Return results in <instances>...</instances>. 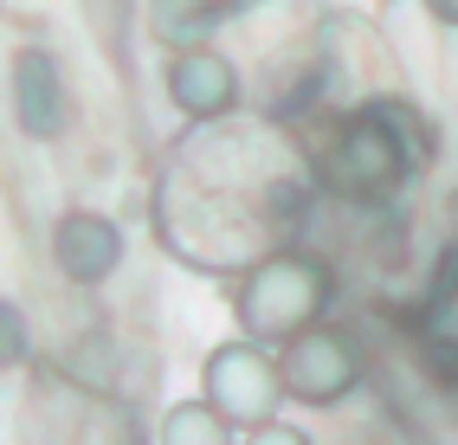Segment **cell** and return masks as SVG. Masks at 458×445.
I'll list each match as a JSON object with an SVG mask.
<instances>
[{
    "label": "cell",
    "instance_id": "277c9868",
    "mask_svg": "<svg viewBox=\"0 0 458 445\" xmlns=\"http://www.w3.org/2000/svg\"><path fill=\"white\" fill-rule=\"evenodd\" d=\"M407 174V142L387 130V110H361L355 123H343L329 148V181L349 194H387Z\"/></svg>",
    "mask_w": 458,
    "mask_h": 445
},
{
    "label": "cell",
    "instance_id": "30bf717a",
    "mask_svg": "<svg viewBox=\"0 0 458 445\" xmlns=\"http://www.w3.org/2000/svg\"><path fill=\"white\" fill-rule=\"evenodd\" d=\"M426 7H433L439 20H458V0H426Z\"/></svg>",
    "mask_w": 458,
    "mask_h": 445
},
{
    "label": "cell",
    "instance_id": "3957f363",
    "mask_svg": "<svg viewBox=\"0 0 458 445\" xmlns=\"http://www.w3.org/2000/svg\"><path fill=\"white\" fill-rule=\"evenodd\" d=\"M278 374H284V394L291 400H303V407H335L349 388H355V374H361V362H355V342L343 336V330H297L291 342H284V355H278Z\"/></svg>",
    "mask_w": 458,
    "mask_h": 445
},
{
    "label": "cell",
    "instance_id": "9c48e42d",
    "mask_svg": "<svg viewBox=\"0 0 458 445\" xmlns=\"http://www.w3.org/2000/svg\"><path fill=\"white\" fill-rule=\"evenodd\" d=\"M20 355H26V323L13 304H0V368H13Z\"/></svg>",
    "mask_w": 458,
    "mask_h": 445
},
{
    "label": "cell",
    "instance_id": "52a82bcc",
    "mask_svg": "<svg viewBox=\"0 0 458 445\" xmlns=\"http://www.w3.org/2000/svg\"><path fill=\"white\" fill-rule=\"evenodd\" d=\"M13 110H20L26 136H58L65 130V84H58V65L46 52L13 58Z\"/></svg>",
    "mask_w": 458,
    "mask_h": 445
},
{
    "label": "cell",
    "instance_id": "6da1fadb",
    "mask_svg": "<svg viewBox=\"0 0 458 445\" xmlns=\"http://www.w3.org/2000/svg\"><path fill=\"white\" fill-rule=\"evenodd\" d=\"M329 304V272L303 252H271L259 272L239 284V330L252 342H291L297 330H310Z\"/></svg>",
    "mask_w": 458,
    "mask_h": 445
},
{
    "label": "cell",
    "instance_id": "7a4b0ae2",
    "mask_svg": "<svg viewBox=\"0 0 458 445\" xmlns=\"http://www.w3.org/2000/svg\"><path fill=\"white\" fill-rule=\"evenodd\" d=\"M207 400L220 407L233 426L259 432V426H271L278 400H291V394H284V374L265 355V342L246 336V342H220L207 355Z\"/></svg>",
    "mask_w": 458,
    "mask_h": 445
},
{
    "label": "cell",
    "instance_id": "8992f818",
    "mask_svg": "<svg viewBox=\"0 0 458 445\" xmlns=\"http://www.w3.org/2000/svg\"><path fill=\"white\" fill-rule=\"evenodd\" d=\"M168 97L188 110V116H226L233 104H239V71L226 65L220 52H207V46H188L168 65Z\"/></svg>",
    "mask_w": 458,
    "mask_h": 445
},
{
    "label": "cell",
    "instance_id": "5b68a950",
    "mask_svg": "<svg viewBox=\"0 0 458 445\" xmlns=\"http://www.w3.org/2000/svg\"><path fill=\"white\" fill-rule=\"evenodd\" d=\"M52 258L72 284H104L123 258V232H116L104 214H65L52 232Z\"/></svg>",
    "mask_w": 458,
    "mask_h": 445
},
{
    "label": "cell",
    "instance_id": "ba28073f",
    "mask_svg": "<svg viewBox=\"0 0 458 445\" xmlns=\"http://www.w3.org/2000/svg\"><path fill=\"white\" fill-rule=\"evenodd\" d=\"M162 432H168L174 445H194V439H200V445H220V439L233 432V420H226L213 400H200V407H174Z\"/></svg>",
    "mask_w": 458,
    "mask_h": 445
}]
</instances>
